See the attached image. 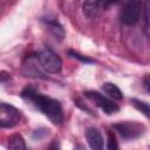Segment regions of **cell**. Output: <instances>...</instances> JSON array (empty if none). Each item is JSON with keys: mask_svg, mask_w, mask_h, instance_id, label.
I'll list each match as a JSON object with an SVG mask.
<instances>
[{"mask_svg": "<svg viewBox=\"0 0 150 150\" xmlns=\"http://www.w3.org/2000/svg\"><path fill=\"white\" fill-rule=\"evenodd\" d=\"M21 97L47 116L52 123L61 124L63 122V109L57 100L39 93L34 87H26L21 91Z\"/></svg>", "mask_w": 150, "mask_h": 150, "instance_id": "cell-1", "label": "cell"}, {"mask_svg": "<svg viewBox=\"0 0 150 150\" xmlns=\"http://www.w3.org/2000/svg\"><path fill=\"white\" fill-rule=\"evenodd\" d=\"M40 66L48 73L59 74L62 69V61L60 56L50 49H43L36 54Z\"/></svg>", "mask_w": 150, "mask_h": 150, "instance_id": "cell-2", "label": "cell"}, {"mask_svg": "<svg viewBox=\"0 0 150 150\" xmlns=\"http://www.w3.org/2000/svg\"><path fill=\"white\" fill-rule=\"evenodd\" d=\"M21 120V111L15 107L2 102L0 104V127L13 128L19 124Z\"/></svg>", "mask_w": 150, "mask_h": 150, "instance_id": "cell-3", "label": "cell"}, {"mask_svg": "<svg viewBox=\"0 0 150 150\" xmlns=\"http://www.w3.org/2000/svg\"><path fill=\"white\" fill-rule=\"evenodd\" d=\"M112 128L118 131V134L125 138V139H132L137 138L145 131V128L143 124L135 122V121H125V122H118L112 125Z\"/></svg>", "mask_w": 150, "mask_h": 150, "instance_id": "cell-4", "label": "cell"}, {"mask_svg": "<svg viewBox=\"0 0 150 150\" xmlns=\"http://www.w3.org/2000/svg\"><path fill=\"white\" fill-rule=\"evenodd\" d=\"M141 9H142L141 1H129V2L124 4V6L122 7L121 13H120L121 21L128 26L136 25L139 20Z\"/></svg>", "mask_w": 150, "mask_h": 150, "instance_id": "cell-5", "label": "cell"}, {"mask_svg": "<svg viewBox=\"0 0 150 150\" xmlns=\"http://www.w3.org/2000/svg\"><path fill=\"white\" fill-rule=\"evenodd\" d=\"M84 96L87 98H89L90 101H93L94 104L97 105L100 109H102L107 115H112L120 110V107L116 103H114L111 100H109L104 95L100 94L98 91H94V90L86 91Z\"/></svg>", "mask_w": 150, "mask_h": 150, "instance_id": "cell-6", "label": "cell"}, {"mask_svg": "<svg viewBox=\"0 0 150 150\" xmlns=\"http://www.w3.org/2000/svg\"><path fill=\"white\" fill-rule=\"evenodd\" d=\"M110 5L111 2L105 1H86L82 5V11L89 19H96L101 16Z\"/></svg>", "mask_w": 150, "mask_h": 150, "instance_id": "cell-7", "label": "cell"}, {"mask_svg": "<svg viewBox=\"0 0 150 150\" xmlns=\"http://www.w3.org/2000/svg\"><path fill=\"white\" fill-rule=\"evenodd\" d=\"M42 22L46 26V28L49 30V33L59 41H61L64 38V30L62 25L59 22V20L54 16H46L42 18Z\"/></svg>", "mask_w": 150, "mask_h": 150, "instance_id": "cell-8", "label": "cell"}, {"mask_svg": "<svg viewBox=\"0 0 150 150\" xmlns=\"http://www.w3.org/2000/svg\"><path fill=\"white\" fill-rule=\"evenodd\" d=\"M86 139L89 146L91 148V150H103V145H104L103 137L101 131L97 128L95 127L88 128L86 131Z\"/></svg>", "mask_w": 150, "mask_h": 150, "instance_id": "cell-9", "label": "cell"}, {"mask_svg": "<svg viewBox=\"0 0 150 150\" xmlns=\"http://www.w3.org/2000/svg\"><path fill=\"white\" fill-rule=\"evenodd\" d=\"M38 57L36 56H28L27 61L23 66V73L27 74V76H34V77H45L43 74L40 71V69L36 66Z\"/></svg>", "mask_w": 150, "mask_h": 150, "instance_id": "cell-10", "label": "cell"}, {"mask_svg": "<svg viewBox=\"0 0 150 150\" xmlns=\"http://www.w3.org/2000/svg\"><path fill=\"white\" fill-rule=\"evenodd\" d=\"M102 90H103L109 97H111V98H114V100L120 101V100L123 98V93H122V90H121L115 83H111V82H105V83H103V84H102Z\"/></svg>", "mask_w": 150, "mask_h": 150, "instance_id": "cell-11", "label": "cell"}, {"mask_svg": "<svg viewBox=\"0 0 150 150\" xmlns=\"http://www.w3.org/2000/svg\"><path fill=\"white\" fill-rule=\"evenodd\" d=\"M8 148L9 150H27L25 139L19 134H14L8 138Z\"/></svg>", "mask_w": 150, "mask_h": 150, "instance_id": "cell-12", "label": "cell"}, {"mask_svg": "<svg viewBox=\"0 0 150 150\" xmlns=\"http://www.w3.org/2000/svg\"><path fill=\"white\" fill-rule=\"evenodd\" d=\"M131 104L139 110L144 116H146L148 118H150V103L145 102V101H141L138 98H131Z\"/></svg>", "mask_w": 150, "mask_h": 150, "instance_id": "cell-13", "label": "cell"}, {"mask_svg": "<svg viewBox=\"0 0 150 150\" xmlns=\"http://www.w3.org/2000/svg\"><path fill=\"white\" fill-rule=\"evenodd\" d=\"M108 150H120L118 142H117L116 136L112 131L108 132Z\"/></svg>", "mask_w": 150, "mask_h": 150, "instance_id": "cell-14", "label": "cell"}, {"mask_svg": "<svg viewBox=\"0 0 150 150\" xmlns=\"http://www.w3.org/2000/svg\"><path fill=\"white\" fill-rule=\"evenodd\" d=\"M68 54H69V56H71L73 59H76V60H79V61H81V62H84V63H93V62H94V60L89 59L88 56H83V55H81V54H79L77 52H74V50H69Z\"/></svg>", "mask_w": 150, "mask_h": 150, "instance_id": "cell-15", "label": "cell"}, {"mask_svg": "<svg viewBox=\"0 0 150 150\" xmlns=\"http://www.w3.org/2000/svg\"><path fill=\"white\" fill-rule=\"evenodd\" d=\"M145 22L150 30V2L145 4Z\"/></svg>", "mask_w": 150, "mask_h": 150, "instance_id": "cell-16", "label": "cell"}, {"mask_svg": "<svg viewBox=\"0 0 150 150\" xmlns=\"http://www.w3.org/2000/svg\"><path fill=\"white\" fill-rule=\"evenodd\" d=\"M47 150H61L59 141H57V139H53V141L49 143V145H48V149H47Z\"/></svg>", "mask_w": 150, "mask_h": 150, "instance_id": "cell-17", "label": "cell"}, {"mask_svg": "<svg viewBox=\"0 0 150 150\" xmlns=\"http://www.w3.org/2000/svg\"><path fill=\"white\" fill-rule=\"evenodd\" d=\"M143 87L150 93V75H145L144 79H143Z\"/></svg>", "mask_w": 150, "mask_h": 150, "instance_id": "cell-18", "label": "cell"}, {"mask_svg": "<svg viewBox=\"0 0 150 150\" xmlns=\"http://www.w3.org/2000/svg\"><path fill=\"white\" fill-rule=\"evenodd\" d=\"M74 150H87V149H86L83 145H81V144H77V145L74 148Z\"/></svg>", "mask_w": 150, "mask_h": 150, "instance_id": "cell-19", "label": "cell"}]
</instances>
